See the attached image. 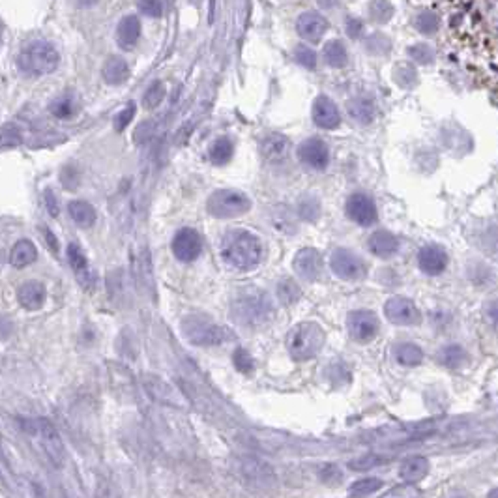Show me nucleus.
I'll list each match as a JSON object with an SVG mask.
<instances>
[{"label": "nucleus", "mask_w": 498, "mask_h": 498, "mask_svg": "<svg viewBox=\"0 0 498 498\" xmlns=\"http://www.w3.org/2000/svg\"><path fill=\"white\" fill-rule=\"evenodd\" d=\"M221 257L230 268L246 272L261 263L263 246H261V240L257 236L251 235L249 230H229L221 242Z\"/></svg>", "instance_id": "obj_1"}, {"label": "nucleus", "mask_w": 498, "mask_h": 498, "mask_svg": "<svg viewBox=\"0 0 498 498\" xmlns=\"http://www.w3.org/2000/svg\"><path fill=\"white\" fill-rule=\"evenodd\" d=\"M58 62H60V56H58L56 49L44 39L30 41L17 58L19 70L25 75H30V77L49 75L51 72H55L58 67Z\"/></svg>", "instance_id": "obj_2"}, {"label": "nucleus", "mask_w": 498, "mask_h": 498, "mask_svg": "<svg viewBox=\"0 0 498 498\" xmlns=\"http://www.w3.org/2000/svg\"><path fill=\"white\" fill-rule=\"evenodd\" d=\"M325 339V330L319 325L300 322L292 328L287 337V348L296 362H308L320 353Z\"/></svg>", "instance_id": "obj_3"}, {"label": "nucleus", "mask_w": 498, "mask_h": 498, "mask_svg": "<svg viewBox=\"0 0 498 498\" xmlns=\"http://www.w3.org/2000/svg\"><path fill=\"white\" fill-rule=\"evenodd\" d=\"M232 315L244 325H261L272 317V306L261 291H246L232 303Z\"/></svg>", "instance_id": "obj_4"}, {"label": "nucleus", "mask_w": 498, "mask_h": 498, "mask_svg": "<svg viewBox=\"0 0 498 498\" xmlns=\"http://www.w3.org/2000/svg\"><path fill=\"white\" fill-rule=\"evenodd\" d=\"M251 201L246 193L238 190H218L208 197L207 210L210 216L219 219H230L249 212Z\"/></svg>", "instance_id": "obj_5"}, {"label": "nucleus", "mask_w": 498, "mask_h": 498, "mask_svg": "<svg viewBox=\"0 0 498 498\" xmlns=\"http://www.w3.org/2000/svg\"><path fill=\"white\" fill-rule=\"evenodd\" d=\"M22 427L27 429L30 435L39 438L41 443V448L47 454L49 461L56 468H60L64 465V457H66V452H64V444H62L58 433L53 427L49 420H44V418H38V420H22Z\"/></svg>", "instance_id": "obj_6"}, {"label": "nucleus", "mask_w": 498, "mask_h": 498, "mask_svg": "<svg viewBox=\"0 0 498 498\" xmlns=\"http://www.w3.org/2000/svg\"><path fill=\"white\" fill-rule=\"evenodd\" d=\"M330 268L343 281H360L367 275V264L364 263V258H360L356 253L345 247L334 249L330 257Z\"/></svg>", "instance_id": "obj_7"}, {"label": "nucleus", "mask_w": 498, "mask_h": 498, "mask_svg": "<svg viewBox=\"0 0 498 498\" xmlns=\"http://www.w3.org/2000/svg\"><path fill=\"white\" fill-rule=\"evenodd\" d=\"M182 328H184L185 337L199 347H212V345H219L223 341L221 328L199 315H190L182 322Z\"/></svg>", "instance_id": "obj_8"}, {"label": "nucleus", "mask_w": 498, "mask_h": 498, "mask_svg": "<svg viewBox=\"0 0 498 498\" xmlns=\"http://www.w3.org/2000/svg\"><path fill=\"white\" fill-rule=\"evenodd\" d=\"M347 328L353 339L365 343L375 339L381 325H379V319H376V315L373 311L360 309V311H353V313L348 315Z\"/></svg>", "instance_id": "obj_9"}, {"label": "nucleus", "mask_w": 498, "mask_h": 498, "mask_svg": "<svg viewBox=\"0 0 498 498\" xmlns=\"http://www.w3.org/2000/svg\"><path fill=\"white\" fill-rule=\"evenodd\" d=\"M384 315L392 325L412 326L420 322V311L412 300L405 296H393L384 303Z\"/></svg>", "instance_id": "obj_10"}, {"label": "nucleus", "mask_w": 498, "mask_h": 498, "mask_svg": "<svg viewBox=\"0 0 498 498\" xmlns=\"http://www.w3.org/2000/svg\"><path fill=\"white\" fill-rule=\"evenodd\" d=\"M345 210H347L348 218L353 219L354 223L362 225V227H371L379 219L375 201L365 193H354V195L348 197Z\"/></svg>", "instance_id": "obj_11"}, {"label": "nucleus", "mask_w": 498, "mask_h": 498, "mask_svg": "<svg viewBox=\"0 0 498 498\" xmlns=\"http://www.w3.org/2000/svg\"><path fill=\"white\" fill-rule=\"evenodd\" d=\"M202 249V242L201 236L197 232L195 229H190V227H184L180 229L176 235H174L173 240V253L174 257L182 261V263H191L195 261L199 255H201Z\"/></svg>", "instance_id": "obj_12"}, {"label": "nucleus", "mask_w": 498, "mask_h": 498, "mask_svg": "<svg viewBox=\"0 0 498 498\" xmlns=\"http://www.w3.org/2000/svg\"><path fill=\"white\" fill-rule=\"evenodd\" d=\"M292 266L303 281L319 280L320 272H322V255L313 247H303L296 253Z\"/></svg>", "instance_id": "obj_13"}, {"label": "nucleus", "mask_w": 498, "mask_h": 498, "mask_svg": "<svg viewBox=\"0 0 498 498\" xmlns=\"http://www.w3.org/2000/svg\"><path fill=\"white\" fill-rule=\"evenodd\" d=\"M67 263L72 266L73 274L79 280V283L86 289V291H92L96 285V274L90 268L89 261H86V255L81 249L79 244H70L67 246Z\"/></svg>", "instance_id": "obj_14"}, {"label": "nucleus", "mask_w": 498, "mask_h": 498, "mask_svg": "<svg viewBox=\"0 0 498 498\" xmlns=\"http://www.w3.org/2000/svg\"><path fill=\"white\" fill-rule=\"evenodd\" d=\"M418 266L427 275L443 274L448 266V253L437 244H429V246L421 247L418 253Z\"/></svg>", "instance_id": "obj_15"}, {"label": "nucleus", "mask_w": 498, "mask_h": 498, "mask_svg": "<svg viewBox=\"0 0 498 498\" xmlns=\"http://www.w3.org/2000/svg\"><path fill=\"white\" fill-rule=\"evenodd\" d=\"M298 157L302 159L306 165L313 169H325L330 162V150L326 146L325 140L320 139H308L303 140L300 148H298Z\"/></svg>", "instance_id": "obj_16"}, {"label": "nucleus", "mask_w": 498, "mask_h": 498, "mask_svg": "<svg viewBox=\"0 0 498 498\" xmlns=\"http://www.w3.org/2000/svg\"><path fill=\"white\" fill-rule=\"evenodd\" d=\"M313 122L322 129H336L341 124L339 109L330 98L319 96L313 103Z\"/></svg>", "instance_id": "obj_17"}, {"label": "nucleus", "mask_w": 498, "mask_h": 498, "mask_svg": "<svg viewBox=\"0 0 498 498\" xmlns=\"http://www.w3.org/2000/svg\"><path fill=\"white\" fill-rule=\"evenodd\" d=\"M326 28H328V21L320 13H315V11H306V13L298 17L296 21L298 34L303 39L311 41V44L320 41V38L325 36Z\"/></svg>", "instance_id": "obj_18"}, {"label": "nucleus", "mask_w": 498, "mask_h": 498, "mask_svg": "<svg viewBox=\"0 0 498 498\" xmlns=\"http://www.w3.org/2000/svg\"><path fill=\"white\" fill-rule=\"evenodd\" d=\"M291 152V140L283 133H270L266 135L261 143V154L266 162H283Z\"/></svg>", "instance_id": "obj_19"}, {"label": "nucleus", "mask_w": 498, "mask_h": 498, "mask_svg": "<svg viewBox=\"0 0 498 498\" xmlns=\"http://www.w3.org/2000/svg\"><path fill=\"white\" fill-rule=\"evenodd\" d=\"M140 36V21L137 15H126L117 27V44L124 51H131L137 45Z\"/></svg>", "instance_id": "obj_20"}, {"label": "nucleus", "mask_w": 498, "mask_h": 498, "mask_svg": "<svg viewBox=\"0 0 498 498\" xmlns=\"http://www.w3.org/2000/svg\"><path fill=\"white\" fill-rule=\"evenodd\" d=\"M17 300L22 308L28 311L41 309L45 303V287L39 281H27L19 287L17 291Z\"/></svg>", "instance_id": "obj_21"}, {"label": "nucleus", "mask_w": 498, "mask_h": 498, "mask_svg": "<svg viewBox=\"0 0 498 498\" xmlns=\"http://www.w3.org/2000/svg\"><path fill=\"white\" fill-rule=\"evenodd\" d=\"M399 249V240L390 230H376L369 238V251L381 258L395 255Z\"/></svg>", "instance_id": "obj_22"}, {"label": "nucleus", "mask_w": 498, "mask_h": 498, "mask_svg": "<svg viewBox=\"0 0 498 498\" xmlns=\"http://www.w3.org/2000/svg\"><path fill=\"white\" fill-rule=\"evenodd\" d=\"M427 472H429V461L426 457L416 455V457H409L407 461H403V465L399 468V476L407 483H418L427 476Z\"/></svg>", "instance_id": "obj_23"}, {"label": "nucleus", "mask_w": 498, "mask_h": 498, "mask_svg": "<svg viewBox=\"0 0 498 498\" xmlns=\"http://www.w3.org/2000/svg\"><path fill=\"white\" fill-rule=\"evenodd\" d=\"M347 112L356 124L367 126L375 118V105H373V101L369 98H360L358 96V98H353V100L348 101Z\"/></svg>", "instance_id": "obj_24"}, {"label": "nucleus", "mask_w": 498, "mask_h": 498, "mask_svg": "<svg viewBox=\"0 0 498 498\" xmlns=\"http://www.w3.org/2000/svg\"><path fill=\"white\" fill-rule=\"evenodd\" d=\"M103 79L109 84H122L129 79L128 62L120 56H109L103 64Z\"/></svg>", "instance_id": "obj_25"}, {"label": "nucleus", "mask_w": 498, "mask_h": 498, "mask_svg": "<svg viewBox=\"0 0 498 498\" xmlns=\"http://www.w3.org/2000/svg\"><path fill=\"white\" fill-rule=\"evenodd\" d=\"M38 257V249L30 240H19L15 246L11 247L10 263L15 268H25L28 264H32Z\"/></svg>", "instance_id": "obj_26"}, {"label": "nucleus", "mask_w": 498, "mask_h": 498, "mask_svg": "<svg viewBox=\"0 0 498 498\" xmlns=\"http://www.w3.org/2000/svg\"><path fill=\"white\" fill-rule=\"evenodd\" d=\"M67 214L81 229H89L96 223V210L90 207L89 202L72 201L67 204Z\"/></svg>", "instance_id": "obj_27"}, {"label": "nucleus", "mask_w": 498, "mask_h": 498, "mask_svg": "<svg viewBox=\"0 0 498 498\" xmlns=\"http://www.w3.org/2000/svg\"><path fill=\"white\" fill-rule=\"evenodd\" d=\"M395 360H398L401 365H407V367H414V365H420L421 360H424V353L421 348L414 343H399L395 350Z\"/></svg>", "instance_id": "obj_28"}, {"label": "nucleus", "mask_w": 498, "mask_h": 498, "mask_svg": "<svg viewBox=\"0 0 498 498\" xmlns=\"http://www.w3.org/2000/svg\"><path fill=\"white\" fill-rule=\"evenodd\" d=\"M438 360L440 364H444L446 367H452V369H457V367H463L465 364H468V354L463 347L459 345H448L444 347L440 353H438Z\"/></svg>", "instance_id": "obj_29"}, {"label": "nucleus", "mask_w": 498, "mask_h": 498, "mask_svg": "<svg viewBox=\"0 0 498 498\" xmlns=\"http://www.w3.org/2000/svg\"><path fill=\"white\" fill-rule=\"evenodd\" d=\"M322 55H325L326 64L332 67H343L348 60L347 49H345V45H343L339 39L328 41V44L325 45V49H322Z\"/></svg>", "instance_id": "obj_30"}, {"label": "nucleus", "mask_w": 498, "mask_h": 498, "mask_svg": "<svg viewBox=\"0 0 498 498\" xmlns=\"http://www.w3.org/2000/svg\"><path fill=\"white\" fill-rule=\"evenodd\" d=\"M49 111L56 118H70L73 117V112H77V101L72 94H62L51 101Z\"/></svg>", "instance_id": "obj_31"}, {"label": "nucleus", "mask_w": 498, "mask_h": 498, "mask_svg": "<svg viewBox=\"0 0 498 498\" xmlns=\"http://www.w3.org/2000/svg\"><path fill=\"white\" fill-rule=\"evenodd\" d=\"M232 152H235V146H232L230 139L219 137L212 145V148H210V162H212L214 165H225L227 162H230Z\"/></svg>", "instance_id": "obj_32"}, {"label": "nucleus", "mask_w": 498, "mask_h": 498, "mask_svg": "<svg viewBox=\"0 0 498 498\" xmlns=\"http://www.w3.org/2000/svg\"><path fill=\"white\" fill-rule=\"evenodd\" d=\"M381 487L382 480H379V478H364V480H358V482H354L353 485L348 487V497L365 498L369 497V494L376 493Z\"/></svg>", "instance_id": "obj_33"}, {"label": "nucleus", "mask_w": 498, "mask_h": 498, "mask_svg": "<svg viewBox=\"0 0 498 498\" xmlns=\"http://www.w3.org/2000/svg\"><path fill=\"white\" fill-rule=\"evenodd\" d=\"M300 296H302V291H300V287H298L294 281L292 280L280 281V285H277V298H280L281 302L285 303V306L296 303L298 300H300Z\"/></svg>", "instance_id": "obj_34"}, {"label": "nucleus", "mask_w": 498, "mask_h": 498, "mask_svg": "<svg viewBox=\"0 0 498 498\" xmlns=\"http://www.w3.org/2000/svg\"><path fill=\"white\" fill-rule=\"evenodd\" d=\"M416 28L426 36H431L438 30V17L433 11H421L416 17Z\"/></svg>", "instance_id": "obj_35"}, {"label": "nucleus", "mask_w": 498, "mask_h": 498, "mask_svg": "<svg viewBox=\"0 0 498 498\" xmlns=\"http://www.w3.org/2000/svg\"><path fill=\"white\" fill-rule=\"evenodd\" d=\"M232 362H235V367L244 375H249L253 369H255V362H253L251 354L247 353L246 348H236L235 354H232Z\"/></svg>", "instance_id": "obj_36"}, {"label": "nucleus", "mask_w": 498, "mask_h": 498, "mask_svg": "<svg viewBox=\"0 0 498 498\" xmlns=\"http://www.w3.org/2000/svg\"><path fill=\"white\" fill-rule=\"evenodd\" d=\"M381 463H382V457H379V455L375 454H367L358 457V459L350 461V463H348V468L354 472H365V471H371V468H375V466H379Z\"/></svg>", "instance_id": "obj_37"}, {"label": "nucleus", "mask_w": 498, "mask_h": 498, "mask_svg": "<svg viewBox=\"0 0 498 498\" xmlns=\"http://www.w3.org/2000/svg\"><path fill=\"white\" fill-rule=\"evenodd\" d=\"M163 98H165V84H163L162 81H156V83L150 84V89L146 90L143 103H145L148 109H152V107L159 105Z\"/></svg>", "instance_id": "obj_38"}, {"label": "nucleus", "mask_w": 498, "mask_h": 498, "mask_svg": "<svg viewBox=\"0 0 498 498\" xmlns=\"http://www.w3.org/2000/svg\"><path fill=\"white\" fill-rule=\"evenodd\" d=\"M294 60L300 66L308 67V70H315V66H317V55L308 45H298L296 49H294Z\"/></svg>", "instance_id": "obj_39"}, {"label": "nucleus", "mask_w": 498, "mask_h": 498, "mask_svg": "<svg viewBox=\"0 0 498 498\" xmlns=\"http://www.w3.org/2000/svg\"><path fill=\"white\" fill-rule=\"evenodd\" d=\"M409 56L412 60L418 62V64H431L433 58H435V51H433L429 45L418 44L410 47Z\"/></svg>", "instance_id": "obj_40"}, {"label": "nucleus", "mask_w": 498, "mask_h": 498, "mask_svg": "<svg viewBox=\"0 0 498 498\" xmlns=\"http://www.w3.org/2000/svg\"><path fill=\"white\" fill-rule=\"evenodd\" d=\"M2 148H11V146H19L21 145V129L17 128L15 124H6L2 128Z\"/></svg>", "instance_id": "obj_41"}, {"label": "nucleus", "mask_w": 498, "mask_h": 498, "mask_svg": "<svg viewBox=\"0 0 498 498\" xmlns=\"http://www.w3.org/2000/svg\"><path fill=\"white\" fill-rule=\"evenodd\" d=\"M369 13L373 21L386 22L392 19L393 6L388 4V2H373V4L369 6Z\"/></svg>", "instance_id": "obj_42"}, {"label": "nucleus", "mask_w": 498, "mask_h": 498, "mask_svg": "<svg viewBox=\"0 0 498 498\" xmlns=\"http://www.w3.org/2000/svg\"><path fill=\"white\" fill-rule=\"evenodd\" d=\"M135 118V103L133 101H129L128 105L124 107L122 111L118 112L117 117H114V120H112V126H114V129L117 131H124V129L128 128L129 124H131V120Z\"/></svg>", "instance_id": "obj_43"}, {"label": "nucleus", "mask_w": 498, "mask_h": 498, "mask_svg": "<svg viewBox=\"0 0 498 498\" xmlns=\"http://www.w3.org/2000/svg\"><path fill=\"white\" fill-rule=\"evenodd\" d=\"M319 478L326 483V485H337V483H341L343 472L337 465H325L320 466Z\"/></svg>", "instance_id": "obj_44"}, {"label": "nucleus", "mask_w": 498, "mask_h": 498, "mask_svg": "<svg viewBox=\"0 0 498 498\" xmlns=\"http://www.w3.org/2000/svg\"><path fill=\"white\" fill-rule=\"evenodd\" d=\"M137 8H139L143 15L148 17H159L163 11V4L162 2H157V0H143V2L137 4Z\"/></svg>", "instance_id": "obj_45"}, {"label": "nucleus", "mask_w": 498, "mask_h": 498, "mask_svg": "<svg viewBox=\"0 0 498 498\" xmlns=\"http://www.w3.org/2000/svg\"><path fill=\"white\" fill-rule=\"evenodd\" d=\"M362 28H364V25H362V21L360 19H354V17H350L347 21V30H348V36L350 38H358L360 32H362Z\"/></svg>", "instance_id": "obj_46"}, {"label": "nucleus", "mask_w": 498, "mask_h": 498, "mask_svg": "<svg viewBox=\"0 0 498 498\" xmlns=\"http://www.w3.org/2000/svg\"><path fill=\"white\" fill-rule=\"evenodd\" d=\"M44 195H45V204H47V210H49V214L51 216H56V214H58V207H56V199H55V195H53V191L47 190Z\"/></svg>", "instance_id": "obj_47"}, {"label": "nucleus", "mask_w": 498, "mask_h": 498, "mask_svg": "<svg viewBox=\"0 0 498 498\" xmlns=\"http://www.w3.org/2000/svg\"><path fill=\"white\" fill-rule=\"evenodd\" d=\"M487 315H489V319L493 320L494 325H498V298L487 306Z\"/></svg>", "instance_id": "obj_48"}, {"label": "nucleus", "mask_w": 498, "mask_h": 498, "mask_svg": "<svg viewBox=\"0 0 498 498\" xmlns=\"http://www.w3.org/2000/svg\"><path fill=\"white\" fill-rule=\"evenodd\" d=\"M44 235L47 236V242H49L51 249H53V251H56V238L53 236V232H51L49 229H44Z\"/></svg>", "instance_id": "obj_49"}, {"label": "nucleus", "mask_w": 498, "mask_h": 498, "mask_svg": "<svg viewBox=\"0 0 498 498\" xmlns=\"http://www.w3.org/2000/svg\"><path fill=\"white\" fill-rule=\"evenodd\" d=\"M487 498H498V489H493V491L487 494Z\"/></svg>", "instance_id": "obj_50"}]
</instances>
